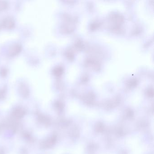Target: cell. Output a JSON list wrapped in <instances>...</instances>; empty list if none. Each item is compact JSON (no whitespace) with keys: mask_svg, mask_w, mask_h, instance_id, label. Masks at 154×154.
Masks as SVG:
<instances>
[{"mask_svg":"<svg viewBox=\"0 0 154 154\" xmlns=\"http://www.w3.org/2000/svg\"><path fill=\"white\" fill-rule=\"evenodd\" d=\"M8 7V3L6 1H0V11L5 10Z\"/></svg>","mask_w":154,"mask_h":154,"instance_id":"3957f363","label":"cell"},{"mask_svg":"<svg viewBox=\"0 0 154 154\" xmlns=\"http://www.w3.org/2000/svg\"><path fill=\"white\" fill-rule=\"evenodd\" d=\"M15 22L13 19L10 17L4 18L0 23V27L7 29H11L14 27Z\"/></svg>","mask_w":154,"mask_h":154,"instance_id":"6da1fadb","label":"cell"},{"mask_svg":"<svg viewBox=\"0 0 154 154\" xmlns=\"http://www.w3.org/2000/svg\"><path fill=\"white\" fill-rule=\"evenodd\" d=\"M22 49V46L19 44H14L10 47L8 50V55L10 57L15 56L19 53Z\"/></svg>","mask_w":154,"mask_h":154,"instance_id":"7a4b0ae2","label":"cell"},{"mask_svg":"<svg viewBox=\"0 0 154 154\" xmlns=\"http://www.w3.org/2000/svg\"><path fill=\"white\" fill-rule=\"evenodd\" d=\"M6 73H7V71L6 69H3V70H1V75L5 76L6 75Z\"/></svg>","mask_w":154,"mask_h":154,"instance_id":"277c9868","label":"cell"}]
</instances>
